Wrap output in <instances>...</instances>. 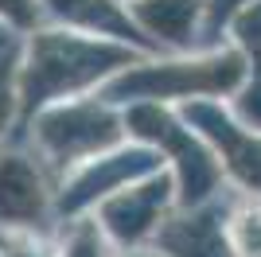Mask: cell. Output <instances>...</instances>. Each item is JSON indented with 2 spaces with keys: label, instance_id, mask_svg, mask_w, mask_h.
<instances>
[{
  "label": "cell",
  "instance_id": "cell-3",
  "mask_svg": "<svg viewBox=\"0 0 261 257\" xmlns=\"http://www.w3.org/2000/svg\"><path fill=\"white\" fill-rule=\"evenodd\" d=\"M43 16L55 28L66 32H82V35H117L129 39L133 28L125 23L117 0H39Z\"/></svg>",
  "mask_w": 261,
  "mask_h": 257
},
{
  "label": "cell",
  "instance_id": "cell-2",
  "mask_svg": "<svg viewBox=\"0 0 261 257\" xmlns=\"http://www.w3.org/2000/svg\"><path fill=\"white\" fill-rule=\"evenodd\" d=\"M12 137L23 140V144L47 164V171L63 183L74 168L98 160V152L113 144L117 121H113L109 106L98 101V97L59 101V106H47L43 113H35V117L28 121L20 133H12Z\"/></svg>",
  "mask_w": 261,
  "mask_h": 257
},
{
  "label": "cell",
  "instance_id": "cell-4",
  "mask_svg": "<svg viewBox=\"0 0 261 257\" xmlns=\"http://www.w3.org/2000/svg\"><path fill=\"white\" fill-rule=\"evenodd\" d=\"M16 66H20V47L0 59V144L20 125V97H16Z\"/></svg>",
  "mask_w": 261,
  "mask_h": 257
},
{
  "label": "cell",
  "instance_id": "cell-7",
  "mask_svg": "<svg viewBox=\"0 0 261 257\" xmlns=\"http://www.w3.org/2000/svg\"><path fill=\"white\" fill-rule=\"evenodd\" d=\"M0 257H59L47 238H8L0 246Z\"/></svg>",
  "mask_w": 261,
  "mask_h": 257
},
{
  "label": "cell",
  "instance_id": "cell-1",
  "mask_svg": "<svg viewBox=\"0 0 261 257\" xmlns=\"http://www.w3.org/2000/svg\"><path fill=\"white\" fill-rule=\"evenodd\" d=\"M125 63V55L94 35L66 32V28H35L20 43V66H16V97H20V133L35 113L59 106L66 97L94 86L109 66Z\"/></svg>",
  "mask_w": 261,
  "mask_h": 257
},
{
  "label": "cell",
  "instance_id": "cell-6",
  "mask_svg": "<svg viewBox=\"0 0 261 257\" xmlns=\"http://www.w3.org/2000/svg\"><path fill=\"white\" fill-rule=\"evenodd\" d=\"M43 20L39 0H0V23H8L16 32H35Z\"/></svg>",
  "mask_w": 261,
  "mask_h": 257
},
{
  "label": "cell",
  "instance_id": "cell-8",
  "mask_svg": "<svg viewBox=\"0 0 261 257\" xmlns=\"http://www.w3.org/2000/svg\"><path fill=\"white\" fill-rule=\"evenodd\" d=\"M16 47H20V35H16V28L0 23V59H4V55H12Z\"/></svg>",
  "mask_w": 261,
  "mask_h": 257
},
{
  "label": "cell",
  "instance_id": "cell-5",
  "mask_svg": "<svg viewBox=\"0 0 261 257\" xmlns=\"http://www.w3.org/2000/svg\"><path fill=\"white\" fill-rule=\"evenodd\" d=\"M230 242H234V249L242 257H261V211L257 207H246V211L234 214Z\"/></svg>",
  "mask_w": 261,
  "mask_h": 257
}]
</instances>
